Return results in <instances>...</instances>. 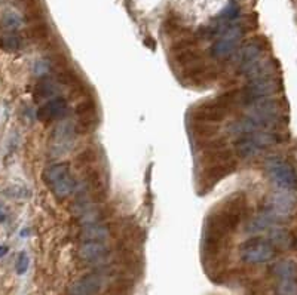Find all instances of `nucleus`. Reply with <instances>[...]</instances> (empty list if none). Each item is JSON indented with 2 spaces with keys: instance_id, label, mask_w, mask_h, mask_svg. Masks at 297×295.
Segmentation results:
<instances>
[{
  "instance_id": "29",
  "label": "nucleus",
  "mask_w": 297,
  "mask_h": 295,
  "mask_svg": "<svg viewBox=\"0 0 297 295\" xmlns=\"http://www.w3.org/2000/svg\"><path fill=\"white\" fill-rule=\"evenodd\" d=\"M8 252H9V248L5 246V245H0V258H3Z\"/></svg>"
},
{
  "instance_id": "2",
  "label": "nucleus",
  "mask_w": 297,
  "mask_h": 295,
  "mask_svg": "<svg viewBox=\"0 0 297 295\" xmlns=\"http://www.w3.org/2000/svg\"><path fill=\"white\" fill-rule=\"evenodd\" d=\"M235 103H239V92H227L215 100L205 101L193 111V117L204 123H212L225 121Z\"/></svg>"
},
{
  "instance_id": "25",
  "label": "nucleus",
  "mask_w": 297,
  "mask_h": 295,
  "mask_svg": "<svg viewBox=\"0 0 297 295\" xmlns=\"http://www.w3.org/2000/svg\"><path fill=\"white\" fill-rule=\"evenodd\" d=\"M3 194L6 197H12V199H29L32 196V191L22 186H11L3 191Z\"/></svg>"
},
{
  "instance_id": "13",
  "label": "nucleus",
  "mask_w": 297,
  "mask_h": 295,
  "mask_svg": "<svg viewBox=\"0 0 297 295\" xmlns=\"http://www.w3.org/2000/svg\"><path fill=\"white\" fill-rule=\"evenodd\" d=\"M109 252V248L104 242H82L79 248L80 260L87 262H97L103 260Z\"/></svg>"
},
{
  "instance_id": "12",
  "label": "nucleus",
  "mask_w": 297,
  "mask_h": 295,
  "mask_svg": "<svg viewBox=\"0 0 297 295\" xmlns=\"http://www.w3.org/2000/svg\"><path fill=\"white\" fill-rule=\"evenodd\" d=\"M101 289V278L97 275H87L77 279L69 286V295H95Z\"/></svg>"
},
{
  "instance_id": "6",
  "label": "nucleus",
  "mask_w": 297,
  "mask_h": 295,
  "mask_svg": "<svg viewBox=\"0 0 297 295\" xmlns=\"http://www.w3.org/2000/svg\"><path fill=\"white\" fill-rule=\"evenodd\" d=\"M281 91V82L275 77L269 79H257V80H248V85L239 92V103L244 105H250L251 103L269 98Z\"/></svg>"
},
{
  "instance_id": "17",
  "label": "nucleus",
  "mask_w": 297,
  "mask_h": 295,
  "mask_svg": "<svg viewBox=\"0 0 297 295\" xmlns=\"http://www.w3.org/2000/svg\"><path fill=\"white\" fill-rule=\"evenodd\" d=\"M235 169V163L233 162H225V163H219V165H211L207 166L205 171V181L208 183H217L222 178H225Z\"/></svg>"
},
{
  "instance_id": "22",
  "label": "nucleus",
  "mask_w": 297,
  "mask_h": 295,
  "mask_svg": "<svg viewBox=\"0 0 297 295\" xmlns=\"http://www.w3.org/2000/svg\"><path fill=\"white\" fill-rule=\"evenodd\" d=\"M269 238L272 245H277L280 248H290L293 245V236L285 228H272Z\"/></svg>"
},
{
  "instance_id": "21",
  "label": "nucleus",
  "mask_w": 297,
  "mask_h": 295,
  "mask_svg": "<svg viewBox=\"0 0 297 295\" xmlns=\"http://www.w3.org/2000/svg\"><path fill=\"white\" fill-rule=\"evenodd\" d=\"M275 221H277V220H275L272 215H269L267 212H262L260 215L254 217V218L248 223V226H247L245 230H247L248 233H257V231H262V230L267 228L269 226H272Z\"/></svg>"
},
{
  "instance_id": "16",
  "label": "nucleus",
  "mask_w": 297,
  "mask_h": 295,
  "mask_svg": "<svg viewBox=\"0 0 297 295\" xmlns=\"http://www.w3.org/2000/svg\"><path fill=\"white\" fill-rule=\"evenodd\" d=\"M110 236V228L101 224V223H95V224H87L82 227L80 231V239L84 242H104Z\"/></svg>"
},
{
  "instance_id": "4",
  "label": "nucleus",
  "mask_w": 297,
  "mask_h": 295,
  "mask_svg": "<svg viewBox=\"0 0 297 295\" xmlns=\"http://www.w3.org/2000/svg\"><path fill=\"white\" fill-rule=\"evenodd\" d=\"M264 168L278 187L284 190H296L297 174L290 162L280 156H271L264 162Z\"/></svg>"
},
{
  "instance_id": "9",
  "label": "nucleus",
  "mask_w": 297,
  "mask_h": 295,
  "mask_svg": "<svg viewBox=\"0 0 297 295\" xmlns=\"http://www.w3.org/2000/svg\"><path fill=\"white\" fill-rule=\"evenodd\" d=\"M69 110V103L63 97H55L52 100H48L45 104H42L37 110V121L42 123H51L53 121H60L66 116Z\"/></svg>"
},
{
  "instance_id": "5",
  "label": "nucleus",
  "mask_w": 297,
  "mask_h": 295,
  "mask_svg": "<svg viewBox=\"0 0 297 295\" xmlns=\"http://www.w3.org/2000/svg\"><path fill=\"white\" fill-rule=\"evenodd\" d=\"M76 139V126L73 122H60L53 128L52 134L49 137L48 149L52 157H60L67 155L74 145Z\"/></svg>"
},
{
  "instance_id": "14",
  "label": "nucleus",
  "mask_w": 297,
  "mask_h": 295,
  "mask_svg": "<svg viewBox=\"0 0 297 295\" xmlns=\"http://www.w3.org/2000/svg\"><path fill=\"white\" fill-rule=\"evenodd\" d=\"M235 150H236V155L242 159L257 156L259 153L263 152V149L256 142V139L253 138L251 134H247V135L238 137L235 139Z\"/></svg>"
},
{
  "instance_id": "11",
  "label": "nucleus",
  "mask_w": 297,
  "mask_h": 295,
  "mask_svg": "<svg viewBox=\"0 0 297 295\" xmlns=\"http://www.w3.org/2000/svg\"><path fill=\"white\" fill-rule=\"evenodd\" d=\"M263 46L259 40H251L241 49L239 53V73L245 74L256 63L262 60Z\"/></svg>"
},
{
  "instance_id": "3",
  "label": "nucleus",
  "mask_w": 297,
  "mask_h": 295,
  "mask_svg": "<svg viewBox=\"0 0 297 295\" xmlns=\"http://www.w3.org/2000/svg\"><path fill=\"white\" fill-rule=\"evenodd\" d=\"M43 181L51 189L53 196L61 200L69 197L76 189V181L67 162H57L48 166L43 172Z\"/></svg>"
},
{
  "instance_id": "7",
  "label": "nucleus",
  "mask_w": 297,
  "mask_h": 295,
  "mask_svg": "<svg viewBox=\"0 0 297 295\" xmlns=\"http://www.w3.org/2000/svg\"><path fill=\"white\" fill-rule=\"evenodd\" d=\"M244 36V28L239 24L229 25L211 46V56L215 60H226L239 46V42Z\"/></svg>"
},
{
  "instance_id": "28",
  "label": "nucleus",
  "mask_w": 297,
  "mask_h": 295,
  "mask_svg": "<svg viewBox=\"0 0 297 295\" xmlns=\"http://www.w3.org/2000/svg\"><path fill=\"white\" fill-rule=\"evenodd\" d=\"M49 69H51V64L48 61H43V60L37 61L35 64V73L37 76H45L49 71Z\"/></svg>"
},
{
  "instance_id": "1",
  "label": "nucleus",
  "mask_w": 297,
  "mask_h": 295,
  "mask_svg": "<svg viewBox=\"0 0 297 295\" xmlns=\"http://www.w3.org/2000/svg\"><path fill=\"white\" fill-rule=\"evenodd\" d=\"M244 211L245 202L239 196L238 197L233 196L227 199L223 205H220L207 218L204 233L205 245L208 246L220 245L227 234L238 227L239 221L242 220Z\"/></svg>"
},
{
  "instance_id": "19",
  "label": "nucleus",
  "mask_w": 297,
  "mask_h": 295,
  "mask_svg": "<svg viewBox=\"0 0 297 295\" xmlns=\"http://www.w3.org/2000/svg\"><path fill=\"white\" fill-rule=\"evenodd\" d=\"M274 275L280 279H297V264L291 260H284L274 266Z\"/></svg>"
},
{
  "instance_id": "8",
  "label": "nucleus",
  "mask_w": 297,
  "mask_h": 295,
  "mask_svg": "<svg viewBox=\"0 0 297 295\" xmlns=\"http://www.w3.org/2000/svg\"><path fill=\"white\" fill-rule=\"evenodd\" d=\"M239 254H241V260L247 264H262L274 258L275 248L266 239L253 238L241 245Z\"/></svg>"
},
{
  "instance_id": "15",
  "label": "nucleus",
  "mask_w": 297,
  "mask_h": 295,
  "mask_svg": "<svg viewBox=\"0 0 297 295\" xmlns=\"http://www.w3.org/2000/svg\"><path fill=\"white\" fill-rule=\"evenodd\" d=\"M60 87L58 83L51 79V77H43L40 79L33 87V98L36 101H48V100H52L57 97Z\"/></svg>"
},
{
  "instance_id": "18",
  "label": "nucleus",
  "mask_w": 297,
  "mask_h": 295,
  "mask_svg": "<svg viewBox=\"0 0 297 295\" xmlns=\"http://www.w3.org/2000/svg\"><path fill=\"white\" fill-rule=\"evenodd\" d=\"M22 24H24L22 17L18 14L17 11H12V9L5 11L0 17V28L5 32H9V33L19 30L22 27Z\"/></svg>"
},
{
  "instance_id": "20",
  "label": "nucleus",
  "mask_w": 297,
  "mask_h": 295,
  "mask_svg": "<svg viewBox=\"0 0 297 295\" xmlns=\"http://www.w3.org/2000/svg\"><path fill=\"white\" fill-rule=\"evenodd\" d=\"M175 58H177L178 64H181L183 67H187V70L198 67L201 63V55L193 49V46L187 48V49H183V51H178Z\"/></svg>"
},
{
  "instance_id": "26",
  "label": "nucleus",
  "mask_w": 297,
  "mask_h": 295,
  "mask_svg": "<svg viewBox=\"0 0 297 295\" xmlns=\"http://www.w3.org/2000/svg\"><path fill=\"white\" fill-rule=\"evenodd\" d=\"M278 292L280 295H297L296 279H281Z\"/></svg>"
},
{
  "instance_id": "24",
  "label": "nucleus",
  "mask_w": 297,
  "mask_h": 295,
  "mask_svg": "<svg viewBox=\"0 0 297 295\" xmlns=\"http://www.w3.org/2000/svg\"><path fill=\"white\" fill-rule=\"evenodd\" d=\"M217 131H219V128L215 125H212V123H204V122H199V125L196 123L195 125V129H193L195 135L202 139L214 138L215 134H217Z\"/></svg>"
},
{
  "instance_id": "23",
  "label": "nucleus",
  "mask_w": 297,
  "mask_h": 295,
  "mask_svg": "<svg viewBox=\"0 0 297 295\" xmlns=\"http://www.w3.org/2000/svg\"><path fill=\"white\" fill-rule=\"evenodd\" d=\"M22 48V40L21 37L14 33L0 36V51L5 52H17Z\"/></svg>"
},
{
  "instance_id": "27",
  "label": "nucleus",
  "mask_w": 297,
  "mask_h": 295,
  "mask_svg": "<svg viewBox=\"0 0 297 295\" xmlns=\"http://www.w3.org/2000/svg\"><path fill=\"white\" fill-rule=\"evenodd\" d=\"M29 267H30V258H29V254H27L25 251H22V252H19V255H18L17 264H15V270H17V273L19 275V276H22V275H25V273H27Z\"/></svg>"
},
{
  "instance_id": "10",
  "label": "nucleus",
  "mask_w": 297,
  "mask_h": 295,
  "mask_svg": "<svg viewBox=\"0 0 297 295\" xmlns=\"http://www.w3.org/2000/svg\"><path fill=\"white\" fill-rule=\"evenodd\" d=\"M293 209H294V197L290 196L288 193H277L269 199L263 212H267L275 220H280L282 217L290 215Z\"/></svg>"
}]
</instances>
